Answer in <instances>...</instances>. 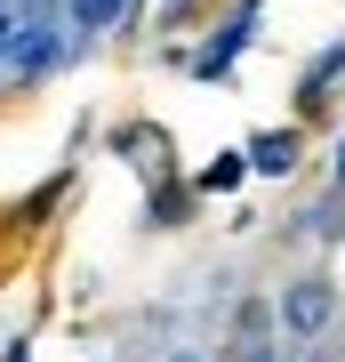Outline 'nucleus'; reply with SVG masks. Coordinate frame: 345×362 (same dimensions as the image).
I'll return each instance as SVG.
<instances>
[{
    "label": "nucleus",
    "instance_id": "39448f33",
    "mask_svg": "<svg viewBox=\"0 0 345 362\" xmlns=\"http://www.w3.org/2000/svg\"><path fill=\"white\" fill-rule=\"evenodd\" d=\"M241 169H249L241 153H225V161H209V169H201V185H209V194H225V185H241Z\"/></svg>",
    "mask_w": 345,
    "mask_h": 362
},
{
    "label": "nucleus",
    "instance_id": "423d86ee",
    "mask_svg": "<svg viewBox=\"0 0 345 362\" xmlns=\"http://www.w3.org/2000/svg\"><path fill=\"white\" fill-rule=\"evenodd\" d=\"M128 0H73V25H113Z\"/></svg>",
    "mask_w": 345,
    "mask_h": 362
},
{
    "label": "nucleus",
    "instance_id": "7ed1b4c3",
    "mask_svg": "<svg viewBox=\"0 0 345 362\" xmlns=\"http://www.w3.org/2000/svg\"><path fill=\"white\" fill-rule=\"evenodd\" d=\"M249 25H257V0H249V8H233V25H225L217 40H209L201 57H193V73H201V81H217V73L233 65V57H241V40H249Z\"/></svg>",
    "mask_w": 345,
    "mask_h": 362
},
{
    "label": "nucleus",
    "instance_id": "f257e3e1",
    "mask_svg": "<svg viewBox=\"0 0 345 362\" xmlns=\"http://www.w3.org/2000/svg\"><path fill=\"white\" fill-rule=\"evenodd\" d=\"M16 25H25V33H8V73L25 81V73H40L56 57V25H49V8H40V16H16Z\"/></svg>",
    "mask_w": 345,
    "mask_h": 362
},
{
    "label": "nucleus",
    "instance_id": "20e7f679",
    "mask_svg": "<svg viewBox=\"0 0 345 362\" xmlns=\"http://www.w3.org/2000/svg\"><path fill=\"white\" fill-rule=\"evenodd\" d=\"M249 169H265V177H282V169H297V137H289V129L257 137V145H249Z\"/></svg>",
    "mask_w": 345,
    "mask_h": 362
},
{
    "label": "nucleus",
    "instance_id": "0eeeda50",
    "mask_svg": "<svg viewBox=\"0 0 345 362\" xmlns=\"http://www.w3.org/2000/svg\"><path fill=\"white\" fill-rule=\"evenodd\" d=\"M337 73H345V49H329V57H321V65L305 73V97H321V89H329V81H337Z\"/></svg>",
    "mask_w": 345,
    "mask_h": 362
},
{
    "label": "nucleus",
    "instance_id": "f03ea898",
    "mask_svg": "<svg viewBox=\"0 0 345 362\" xmlns=\"http://www.w3.org/2000/svg\"><path fill=\"white\" fill-rule=\"evenodd\" d=\"M329 306H337V298H329V282H289V298H282V322H289L297 338H313L321 322H329Z\"/></svg>",
    "mask_w": 345,
    "mask_h": 362
}]
</instances>
